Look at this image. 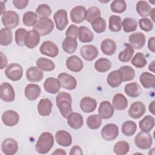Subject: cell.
<instances>
[{"instance_id":"cell-9","label":"cell","mask_w":155,"mask_h":155,"mask_svg":"<svg viewBox=\"0 0 155 155\" xmlns=\"http://www.w3.org/2000/svg\"><path fill=\"white\" fill-rule=\"evenodd\" d=\"M101 134L104 140H113L119 134L118 127L114 124H108L102 128Z\"/></svg>"},{"instance_id":"cell-24","label":"cell","mask_w":155,"mask_h":155,"mask_svg":"<svg viewBox=\"0 0 155 155\" xmlns=\"http://www.w3.org/2000/svg\"><path fill=\"white\" fill-rule=\"evenodd\" d=\"M41 93L40 87L35 84H28L25 88L24 93L26 98L29 101L36 100Z\"/></svg>"},{"instance_id":"cell-7","label":"cell","mask_w":155,"mask_h":155,"mask_svg":"<svg viewBox=\"0 0 155 155\" xmlns=\"http://www.w3.org/2000/svg\"><path fill=\"white\" fill-rule=\"evenodd\" d=\"M0 97L6 102H10L15 99V92L11 84L3 82L0 85Z\"/></svg>"},{"instance_id":"cell-39","label":"cell","mask_w":155,"mask_h":155,"mask_svg":"<svg viewBox=\"0 0 155 155\" xmlns=\"http://www.w3.org/2000/svg\"><path fill=\"white\" fill-rule=\"evenodd\" d=\"M111 67V62L107 58H102L97 59L94 63V68L99 72L104 73L108 71Z\"/></svg>"},{"instance_id":"cell-52","label":"cell","mask_w":155,"mask_h":155,"mask_svg":"<svg viewBox=\"0 0 155 155\" xmlns=\"http://www.w3.org/2000/svg\"><path fill=\"white\" fill-rule=\"evenodd\" d=\"M28 31L23 28H19L15 31V42L16 44L21 47L25 45V38Z\"/></svg>"},{"instance_id":"cell-6","label":"cell","mask_w":155,"mask_h":155,"mask_svg":"<svg viewBox=\"0 0 155 155\" xmlns=\"http://www.w3.org/2000/svg\"><path fill=\"white\" fill-rule=\"evenodd\" d=\"M4 73L8 79L12 81H17L21 79L23 74V69L19 64L12 63L7 67Z\"/></svg>"},{"instance_id":"cell-50","label":"cell","mask_w":155,"mask_h":155,"mask_svg":"<svg viewBox=\"0 0 155 155\" xmlns=\"http://www.w3.org/2000/svg\"><path fill=\"white\" fill-rule=\"evenodd\" d=\"M147 63V61L142 53H136L131 60V64L136 68H143Z\"/></svg>"},{"instance_id":"cell-49","label":"cell","mask_w":155,"mask_h":155,"mask_svg":"<svg viewBox=\"0 0 155 155\" xmlns=\"http://www.w3.org/2000/svg\"><path fill=\"white\" fill-rule=\"evenodd\" d=\"M36 14L39 19L48 18L51 14V9L47 4H42L36 9Z\"/></svg>"},{"instance_id":"cell-43","label":"cell","mask_w":155,"mask_h":155,"mask_svg":"<svg viewBox=\"0 0 155 155\" xmlns=\"http://www.w3.org/2000/svg\"><path fill=\"white\" fill-rule=\"evenodd\" d=\"M130 145L128 143L124 140L116 142L113 147L114 153L117 155H125L128 153Z\"/></svg>"},{"instance_id":"cell-32","label":"cell","mask_w":155,"mask_h":155,"mask_svg":"<svg viewBox=\"0 0 155 155\" xmlns=\"http://www.w3.org/2000/svg\"><path fill=\"white\" fill-rule=\"evenodd\" d=\"M78 45L77 39L71 37H66L62 44V47L64 51L68 54L74 53Z\"/></svg>"},{"instance_id":"cell-23","label":"cell","mask_w":155,"mask_h":155,"mask_svg":"<svg viewBox=\"0 0 155 155\" xmlns=\"http://www.w3.org/2000/svg\"><path fill=\"white\" fill-rule=\"evenodd\" d=\"M26 77L28 81L31 82H37L41 81L44 77V73L41 70L36 67H30L26 71Z\"/></svg>"},{"instance_id":"cell-48","label":"cell","mask_w":155,"mask_h":155,"mask_svg":"<svg viewBox=\"0 0 155 155\" xmlns=\"http://www.w3.org/2000/svg\"><path fill=\"white\" fill-rule=\"evenodd\" d=\"M37 15L36 13L32 11L25 12L22 16V22L24 24L28 27L34 26L37 22Z\"/></svg>"},{"instance_id":"cell-19","label":"cell","mask_w":155,"mask_h":155,"mask_svg":"<svg viewBox=\"0 0 155 155\" xmlns=\"http://www.w3.org/2000/svg\"><path fill=\"white\" fill-rule=\"evenodd\" d=\"M66 66L68 70L73 72H79L84 67V63L80 58L76 55L68 57L66 60Z\"/></svg>"},{"instance_id":"cell-34","label":"cell","mask_w":155,"mask_h":155,"mask_svg":"<svg viewBox=\"0 0 155 155\" xmlns=\"http://www.w3.org/2000/svg\"><path fill=\"white\" fill-rule=\"evenodd\" d=\"M124 91L128 96L137 97L140 94L142 88L137 82H133L126 84L124 87Z\"/></svg>"},{"instance_id":"cell-35","label":"cell","mask_w":155,"mask_h":155,"mask_svg":"<svg viewBox=\"0 0 155 155\" xmlns=\"http://www.w3.org/2000/svg\"><path fill=\"white\" fill-rule=\"evenodd\" d=\"M140 130L143 132L149 133L154 126V117L153 116H145L139 122Z\"/></svg>"},{"instance_id":"cell-57","label":"cell","mask_w":155,"mask_h":155,"mask_svg":"<svg viewBox=\"0 0 155 155\" xmlns=\"http://www.w3.org/2000/svg\"><path fill=\"white\" fill-rule=\"evenodd\" d=\"M69 154L70 155H74V154L82 155V154H83V152H82L81 148L79 146L74 145L71 148Z\"/></svg>"},{"instance_id":"cell-18","label":"cell","mask_w":155,"mask_h":155,"mask_svg":"<svg viewBox=\"0 0 155 155\" xmlns=\"http://www.w3.org/2000/svg\"><path fill=\"white\" fill-rule=\"evenodd\" d=\"M114 112L113 106L109 101H102L98 108V113L102 119H108L111 118Z\"/></svg>"},{"instance_id":"cell-25","label":"cell","mask_w":155,"mask_h":155,"mask_svg":"<svg viewBox=\"0 0 155 155\" xmlns=\"http://www.w3.org/2000/svg\"><path fill=\"white\" fill-rule=\"evenodd\" d=\"M40 35L35 30L28 31L25 42V45L30 49L36 47L40 41Z\"/></svg>"},{"instance_id":"cell-60","label":"cell","mask_w":155,"mask_h":155,"mask_svg":"<svg viewBox=\"0 0 155 155\" xmlns=\"http://www.w3.org/2000/svg\"><path fill=\"white\" fill-rule=\"evenodd\" d=\"M52 154H59V155H65L66 154V152L64 151V150L61 149V148H58L55 150V151L54 152H53Z\"/></svg>"},{"instance_id":"cell-42","label":"cell","mask_w":155,"mask_h":155,"mask_svg":"<svg viewBox=\"0 0 155 155\" xmlns=\"http://www.w3.org/2000/svg\"><path fill=\"white\" fill-rule=\"evenodd\" d=\"M137 130L136 124L132 120H127L122 124V133L127 136H133Z\"/></svg>"},{"instance_id":"cell-12","label":"cell","mask_w":155,"mask_h":155,"mask_svg":"<svg viewBox=\"0 0 155 155\" xmlns=\"http://www.w3.org/2000/svg\"><path fill=\"white\" fill-rule=\"evenodd\" d=\"M87 10L82 5H78L73 8L70 12V18L73 22L79 24L84 22L86 19Z\"/></svg>"},{"instance_id":"cell-2","label":"cell","mask_w":155,"mask_h":155,"mask_svg":"<svg viewBox=\"0 0 155 155\" xmlns=\"http://www.w3.org/2000/svg\"><path fill=\"white\" fill-rule=\"evenodd\" d=\"M53 145V134L49 132H44L39 136L35 145V149L40 154H46L51 150Z\"/></svg>"},{"instance_id":"cell-37","label":"cell","mask_w":155,"mask_h":155,"mask_svg":"<svg viewBox=\"0 0 155 155\" xmlns=\"http://www.w3.org/2000/svg\"><path fill=\"white\" fill-rule=\"evenodd\" d=\"M125 46V49L119 53L118 55V58L119 61L122 62H128L131 61L133 54H134V48L130 45V44L125 43L124 44Z\"/></svg>"},{"instance_id":"cell-40","label":"cell","mask_w":155,"mask_h":155,"mask_svg":"<svg viewBox=\"0 0 155 155\" xmlns=\"http://www.w3.org/2000/svg\"><path fill=\"white\" fill-rule=\"evenodd\" d=\"M151 9V6L146 1H139L137 2L136 11L142 17L147 18L148 16Z\"/></svg>"},{"instance_id":"cell-11","label":"cell","mask_w":155,"mask_h":155,"mask_svg":"<svg viewBox=\"0 0 155 155\" xmlns=\"http://www.w3.org/2000/svg\"><path fill=\"white\" fill-rule=\"evenodd\" d=\"M41 53L51 58H54L59 53V49L57 45L51 41H44L39 48Z\"/></svg>"},{"instance_id":"cell-47","label":"cell","mask_w":155,"mask_h":155,"mask_svg":"<svg viewBox=\"0 0 155 155\" xmlns=\"http://www.w3.org/2000/svg\"><path fill=\"white\" fill-rule=\"evenodd\" d=\"M87 125L91 130H96L100 127L102 124V118L99 115L92 114L87 119Z\"/></svg>"},{"instance_id":"cell-44","label":"cell","mask_w":155,"mask_h":155,"mask_svg":"<svg viewBox=\"0 0 155 155\" xmlns=\"http://www.w3.org/2000/svg\"><path fill=\"white\" fill-rule=\"evenodd\" d=\"M121 72L124 82H128L133 80L135 77L134 70L130 66L124 65L119 69Z\"/></svg>"},{"instance_id":"cell-55","label":"cell","mask_w":155,"mask_h":155,"mask_svg":"<svg viewBox=\"0 0 155 155\" xmlns=\"http://www.w3.org/2000/svg\"><path fill=\"white\" fill-rule=\"evenodd\" d=\"M78 26L74 24L70 25L65 32V36L66 37H71L73 38L77 39L78 35Z\"/></svg>"},{"instance_id":"cell-31","label":"cell","mask_w":155,"mask_h":155,"mask_svg":"<svg viewBox=\"0 0 155 155\" xmlns=\"http://www.w3.org/2000/svg\"><path fill=\"white\" fill-rule=\"evenodd\" d=\"M78 38L82 43L90 42L93 41L94 35L93 32L85 26H81L78 28Z\"/></svg>"},{"instance_id":"cell-36","label":"cell","mask_w":155,"mask_h":155,"mask_svg":"<svg viewBox=\"0 0 155 155\" xmlns=\"http://www.w3.org/2000/svg\"><path fill=\"white\" fill-rule=\"evenodd\" d=\"M36 65L40 70L45 71H50L55 68L54 63L50 59L39 58L36 61Z\"/></svg>"},{"instance_id":"cell-26","label":"cell","mask_w":155,"mask_h":155,"mask_svg":"<svg viewBox=\"0 0 155 155\" xmlns=\"http://www.w3.org/2000/svg\"><path fill=\"white\" fill-rule=\"evenodd\" d=\"M52 106V102L49 99H41L38 104V112L42 116H49L51 112Z\"/></svg>"},{"instance_id":"cell-54","label":"cell","mask_w":155,"mask_h":155,"mask_svg":"<svg viewBox=\"0 0 155 155\" xmlns=\"http://www.w3.org/2000/svg\"><path fill=\"white\" fill-rule=\"evenodd\" d=\"M139 25L141 30L145 31H150L153 28V23L150 19L143 18L139 20Z\"/></svg>"},{"instance_id":"cell-17","label":"cell","mask_w":155,"mask_h":155,"mask_svg":"<svg viewBox=\"0 0 155 155\" xmlns=\"http://www.w3.org/2000/svg\"><path fill=\"white\" fill-rule=\"evenodd\" d=\"M19 120V116L18 113L12 110H8L4 111L2 114V121L5 125L8 127H13L16 125Z\"/></svg>"},{"instance_id":"cell-58","label":"cell","mask_w":155,"mask_h":155,"mask_svg":"<svg viewBox=\"0 0 155 155\" xmlns=\"http://www.w3.org/2000/svg\"><path fill=\"white\" fill-rule=\"evenodd\" d=\"M155 37L153 36L149 38L148 42V47L150 51L154 53L155 52Z\"/></svg>"},{"instance_id":"cell-27","label":"cell","mask_w":155,"mask_h":155,"mask_svg":"<svg viewBox=\"0 0 155 155\" xmlns=\"http://www.w3.org/2000/svg\"><path fill=\"white\" fill-rule=\"evenodd\" d=\"M107 81L108 84L112 88L119 87L123 82L122 74L120 70H114L110 73L107 76Z\"/></svg>"},{"instance_id":"cell-56","label":"cell","mask_w":155,"mask_h":155,"mask_svg":"<svg viewBox=\"0 0 155 155\" xmlns=\"http://www.w3.org/2000/svg\"><path fill=\"white\" fill-rule=\"evenodd\" d=\"M12 2L14 6L18 9L25 8L28 4V0H13Z\"/></svg>"},{"instance_id":"cell-33","label":"cell","mask_w":155,"mask_h":155,"mask_svg":"<svg viewBox=\"0 0 155 155\" xmlns=\"http://www.w3.org/2000/svg\"><path fill=\"white\" fill-rule=\"evenodd\" d=\"M139 81L145 88H151L154 87L155 76L153 74L148 72H143L140 74Z\"/></svg>"},{"instance_id":"cell-38","label":"cell","mask_w":155,"mask_h":155,"mask_svg":"<svg viewBox=\"0 0 155 155\" xmlns=\"http://www.w3.org/2000/svg\"><path fill=\"white\" fill-rule=\"evenodd\" d=\"M13 41V34L11 29L2 28L0 30V44L3 46L10 45Z\"/></svg>"},{"instance_id":"cell-21","label":"cell","mask_w":155,"mask_h":155,"mask_svg":"<svg viewBox=\"0 0 155 155\" xmlns=\"http://www.w3.org/2000/svg\"><path fill=\"white\" fill-rule=\"evenodd\" d=\"M44 88L47 93L56 94L59 91L61 84L58 79L50 77L45 79L44 83Z\"/></svg>"},{"instance_id":"cell-8","label":"cell","mask_w":155,"mask_h":155,"mask_svg":"<svg viewBox=\"0 0 155 155\" xmlns=\"http://www.w3.org/2000/svg\"><path fill=\"white\" fill-rule=\"evenodd\" d=\"M61 86L68 90H72L76 88L77 86L76 79L71 75L66 73H61L58 76Z\"/></svg>"},{"instance_id":"cell-28","label":"cell","mask_w":155,"mask_h":155,"mask_svg":"<svg viewBox=\"0 0 155 155\" xmlns=\"http://www.w3.org/2000/svg\"><path fill=\"white\" fill-rule=\"evenodd\" d=\"M97 107L96 101L90 97H84L80 102V108L85 113H91L95 110Z\"/></svg>"},{"instance_id":"cell-16","label":"cell","mask_w":155,"mask_h":155,"mask_svg":"<svg viewBox=\"0 0 155 155\" xmlns=\"http://www.w3.org/2000/svg\"><path fill=\"white\" fill-rule=\"evenodd\" d=\"M128 41L133 48L139 50L142 48L146 42L145 36L141 32H136L129 36Z\"/></svg>"},{"instance_id":"cell-1","label":"cell","mask_w":155,"mask_h":155,"mask_svg":"<svg viewBox=\"0 0 155 155\" xmlns=\"http://www.w3.org/2000/svg\"><path fill=\"white\" fill-rule=\"evenodd\" d=\"M56 102L61 114L64 118H67L73 111L72 98L69 93L64 91L59 93L56 97Z\"/></svg>"},{"instance_id":"cell-3","label":"cell","mask_w":155,"mask_h":155,"mask_svg":"<svg viewBox=\"0 0 155 155\" xmlns=\"http://www.w3.org/2000/svg\"><path fill=\"white\" fill-rule=\"evenodd\" d=\"M53 21L50 18L39 19L33 26V30L38 31L42 36L50 33L54 28Z\"/></svg>"},{"instance_id":"cell-59","label":"cell","mask_w":155,"mask_h":155,"mask_svg":"<svg viewBox=\"0 0 155 155\" xmlns=\"http://www.w3.org/2000/svg\"><path fill=\"white\" fill-rule=\"evenodd\" d=\"M0 55H1V66H0V68L2 70L7 66V59L6 56L3 54V53L2 51L0 52Z\"/></svg>"},{"instance_id":"cell-10","label":"cell","mask_w":155,"mask_h":155,"mask_svg":"<svg viewBox=\"0 0 155 155\" xmlns=\"http://www.w3.org/2000/svg\"><path fill=\"white\" fill-rule=\"evenodd\" d=\"M53 19L57 29L59 31L64 30L68 24L67 11L64 9L58 10L54 14Z\"/></svg>"},{"instance_id":"cell-46","label":"cell","mask_w":155,"mask_h":155,"mask_svg":"<svg viewBox=\"0 0 155 155\" xmlns=\"http://www.w3.org/2000/svg\"><path fill=\"white\" fill-rule=\"evenodd\" d=\"M91 25L93 30L97 33L104 32L107 27L105 20L101 17H99L94 19L91 22Z\"/></svg>"},{"instance_id":"cell-4","label":"cell","mask_w":155,"mask_h":155,"mask_svg":"<svg viewBox=\"0 0 155 155\" xmlns=\"http://www.w3.org/2000/svg\"><path fill=\"white\" fill-rule=\"evenodd\" d=\"M1 21L5 28L9 29L15 28L19 24V16L14 11H5L2 15Z\"/></svg>"},{"instance_id":"cell-30","label":"cell","mask_w":155,"mask_h":155,"mask_svg":"<svg viewBox=\"0 0 155 155\" xmlns=\"http://www.w3.org/2000/svg\"><path fill=\"white\" fill-rule=\"evenodd\" d=\"M112 103L114 108L117 110H124L128 106V100L122 93L116 94L113 98Z\"/></svg>"},{"instance_id":"cell-5","label":"cell","mask_w":155,"mask_h":155,"mask_svg":"<svg viewBox=\"0 0 155 155\" xmlns=\"http://www.w3.org/2000/svg\"><path fill=\"white\" fill-rule=\"evenodd\" d=\"M134 143L139 149H149L153 143L151 135L149 133L140 131L136 136L134 138Z\"/></svg>"},{"instance_id":"cell-51","label":"cell","mask_w":155,"mask_h":155,"mask_svg":"<svg viewBox=\"0 0 155 155\" xmlns=\"http://www.w3.org/2000/svg\"><path fill=\"white\" fill-rule=\"evenodd\" d=\"M110 8L114 13H121L125 11L127 4L124 0H114L110 4Z\"/></svg>"},{"instance_id":"cell-14","label":"cell","mask_w":155,"mask_h":155,"mask_svg":"<svg viewBox=\"0 0 155 155\" xmlns=\"http://www.w3.org/2000/svg\"><path fill=\"white\" fill-rule=\"evenodd\" d=\"M81 55L84 59L87 61H91L97 58L99 54L97 48L90 44L82 46L80 50Z\"/></svg>"},{"instance_id":"cell-63","label":"cell","mask_w":155,"mask_h":155,"mask_svg":"<svg viewBox=\"0 0 155 155\" xmlns=\"http://www.w3.org/2000/svg\"><path fill=\"white\" fill-rule=\"evenodd\" d=\"M154 13H155V8H153L150 12V15L151 19L153 20V22L155 21V19H154Z\"/></svg>"},{"instance_id":"cell-29","label":"cell","mask_w":155,"mask_h":155,"mask_svg":"<svg viewBox=\"0 0 155 155\" xmlns=\"http://www.w3.org/2000/svg\"><path fill=\"white\" fill-rule=\"evenodd\" d=\"M101 49L104 54L111 56L116 51V44L115 42L111 39H105L101 44Z\"/></svg>"},{"instance_id":"cell-13","label":"cell","mask_w":155,"mask_h":155,"mask_svg":"<svg viewBox=\"0 0 155 155\" xmlns=\"http://www.w3.org/2000/svg\"><path fill=\"white\" fill-rule=\"evenodd\" d=\"M145 105L140 101H136L130 105L128 113L131 118L137 119L141 117L145 113Z\"/></svg>"},{"instance_id":"cell-61","label":"cell","mask_w":155,"mask_h":155,"mask_svg":"<svg viewBox=\"0 0 155 155\" xmlns=\"http://www.w3.org/2000/svg\"><path fill=\"white\" fill-rule=\"evenodd\" d=\"M154 101H153L149 105V111L154 115Z\"/></svg>"},{"instance_id":"cell-45","label":"cell","mask_w":155,"mask_h":155,"mask_svg":"<svg viewBox=\"0 0 155 155\" xmlns=\"http://www.w3.org/2000/svg\"><path fill=\"white\" fill-rule=\"evenodd\" d=\"M123 30L126 33H130L135 31L137 29V24L136 19L131 18H126L122 22Z\"/></svg>"},{"instance_id":"cell-53","label":"cell","mask_w":155,"mask_h":155,"mask_svg":"<svg viewBox=\"0 0 155 155\" xmlns=\"http://www.w3.org/2000/svg\"><path fill=\"white\" fill-rule=\"evenodd\" d=\"M101 11L98 7L95 6L91 7L87 10V16L85 20L87 22L91 23L94 19L101 17Z\"/></svg>"},{"instance_id":"cell-15","label":"cell","mask_w":155,"mask_h":155,"mask_svg":"<svg viewBox=\"0 0 155 155\" xmlns=\"http://www.w3.org/2000/svg\"><path fill=\"white\" fill-rule=\"evenodd\" d=\"M1 150L5 155L15 154L18 150V142L13 138L5 139L2 142Z\"/></svg>"},{"instance_id":"cell-62","label":"cell","mask_w":155,"mask_h":155,"mask_svg":"<svg viewBox=\"0 0 155 155\" xmlns=\"http://www.w3.org/2000/svg\"><path fill=\"white\" fill-rule=\"evenodd\" d=\"M154 62H155V61H153L150 64V65H148V69L149 70H150L152 72H154Z\"/></svg>"},{"instance_id":"cell-22","label":"cell","mask_w":155,"mask_h":155,"mask_svg":"<svg viewBox=\"0 0 155 155\" xmlns=\"http://www.w3.org/2000/svg\"><path fill=\"white\" fill-rule=\"evenodd\" d=\"M55 139L58 145L62 147H69L72 143L71 134L65 130H59L55 134Z\"/></svg>"},{"instance_id":"cell-20","label":"cell","mask_w":155,"mask_h":155,"mask_svg":"<svg viewBox=\"0 0 155 155\" xmlns=\"http://www.w3.org/2000/svg\"><path fill=\"white\" fill-rule=\"evenodd\" d=\"M67 124L74 130L81 128L84 124V119L80 113L71 112L67 117Z\"/></svg>"},{"instance_id":"cell-41","label":"cell","mask_w":155,"mask_h":155,"mask_svg":"<svg viewBox=\"0 0 155 155\" xmlns=\"http://www.w3.org/2000/svg\"><path fill=\"white\" fill-rule=\"evenodd\" d=\"M108 28L113 32H118L122 29L121 18L117 15H111L109 18Z\"/></svg>"}]
</instances>
